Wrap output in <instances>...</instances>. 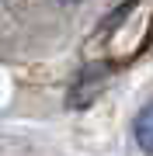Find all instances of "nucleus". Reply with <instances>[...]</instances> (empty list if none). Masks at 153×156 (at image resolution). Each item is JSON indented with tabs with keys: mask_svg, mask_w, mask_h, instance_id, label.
Returning <instances> with one entry per match:
<instances>
[{
	"mask_svg": "<svg viewBox=\"0 0 153 156\" xmlns=\"http://www.w3.org/2000/svg\"><path fill=\"white\" fill-rule=\"evenodd\" d=\"M136 142H139V149H146L153 156V104H146L136 115Z\"/></svg>",
	"mask_w": 153,
	"mask_h": 156,
	"instance_id": "nucleus-1",
	"label": "nucleus"
},
{
	"mask_svg": "<svg viewBox=\"0 0 153 156\" xmlns=\"http://www.w3.org/2000/svg\"><path fill=\"white\" fill-rule=\"evenodd\" d=\"M63 4H77V0H63Z\"/></svg>",
	"mask_w": 153,
	"mask_h": 156,
	"instance_id": "nucleus-2",
	"label": "nucleus"
}]
</instances>
